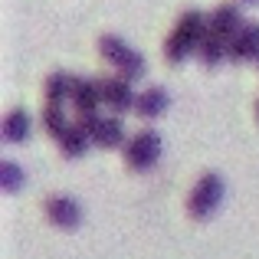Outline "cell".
I'll list each match as a JSON object with an SVG mask.
<instances>
[{
  "instance_id": "cell-1",
  "label": "cell",
  "mask_w": 259,
  "mask_h": 259,
  "mask_svg": "<svg viewBox=\"0 0 259 259\" xmlns=\"http://www.w3.org/2000/svg\"><path fill=\"white\" fill-rule=\"evenodd\" d=\"M207 33H210V13L184 10L181 17H177L174 30L167 33V39H164V59L171 66H181L184 59L197 56V50H200Z\"/></svg>"
},
{
  "instance_id": "cell-2",
  "label": "cell",
  "mask_w": 259,
  "mask_h": 259,
  "mask_svg": "<svg viewBox=\"0 0 259 259\" xmlns=\"http://www.w3.org/2000/svg\"><path fill=\"white\" fill-rule=\"evenodd\" d=\"M99 56L105 59L108 66H115V72L125 76L128 82H138V79H145V72H148L145 56H141L138 50H132V46H128L121 36H115V33L99 36Z\"/></svg>"
},
{
  "instance_id": "cell-3",
  "label": "cell",
  "mask_w": 259,
  "mask_h": 259,
  "mask_svg": "<svg viewBox=\"0 0 259 259\" xmlns=\"http://www.w3.org/2000/svg\"><path fill=\"white\" fill-rule=\"evenodd\" d=\"M223 194H227V184H223L220 174L217 171L200 174L197 184H194V190H190V197H187V213L194 217V220H210V217L220 210Z\"/></svg>"
},
{
  "instance_id": "cell-4",
  "label": "cell",
  "mask_w": 259,
  "mask_h": 259,
  "mask_svg": "<svg viewBox=\"0 0 259 259\" xmlns=\"http://www.w3.org/2000/svg\"><path fill=\"white\" fill-rule=\"evenodd\" d=\"M121 154H125L128 171H135V174L151 171V167L158 164V158H161V135L154 132V128H141V132H135L132 138L125 141Z\"/></svg>"
},
{
  "instance_id": "cell-5",
  "label": "cell",
  "mask_w": 259,
  "mask_h": 259,
  "mask_svg": "<svg viewBox=\"0 0 259 259\" xmlns=\"http://www.w3.org/2000/svg\"><path fill=\"white\" fill-rule=\"evenodd\" d=\"M99 92H102V105L108 108L112 115H125V112H135V102H138V92L132 89L125 76H102L99 79Z\"/></svg>"
},
{
  "instance_id": "cell-6",
  "label": "cell",
  "mask_w": 259,
  "mask_h": 259,
  "mask_svg": "<svg viewBox=\"0 0 259 259\" xmlns=\"http://www.w3.org/2000/svg\"><path fill=\"white\" fill-rule=\"evenodd\" d=\"M82 125H85L89 138H92V145H99V148H125V141H128L121 115H92Z\"/></svg>"
},
{
  "instance_id": "cell-7",
  "label": "cell",
  "mask_w": 259,
  "mask_h": 259,
  "mask_svg": "<svg viewBox=\"0 0 259 259\" xmlns=\"http://www.w3.org/2000/svg\"><path fill=\"white\" fill-rule=\"evenodd\" d=\"M43 213H46V220L59 230H76L79 223H82V207H79V200H72V197H66V194L46 197Z\"/></svg>"
},
{
  "instance_id": "cell-8",
  "label": "cell",
  "mask_w": 259,
  "mask_h": 259,
  "mask_svg": "<svg viewBox=\"0 0 259 259\" xmlns=\"http://www.w3.org/2000/svg\"><path fill=\"white\" fill-rule=\"evenodd\" d=\"M69 105L76 108L79 121L99 115V105H102V92H99V79H89V76H76V85H72V99Z\"/></svg>"
},
{
  "instance_id": "cell-9",
  "label": "cell",
  "mask_w": 259,
  "mask_h": 259,
  "mask_svg": "<svg viewBox=\"0 0 259 259\" xmlns=\"http://www.w3.org/2000/svg\"><path fill=\"white\" fill-rule=\"evenodd\" d=\"M230 59L233 63H259V23L246 20L233 39H230Z\"/></svg>"
},
{
  "instance_id": "cell-10",
  "label": "cell",
  "mask_w": 259,
  "mask_h": 259,
  "mask_svg": "<svg viewBox=\"0 0 259 259\" xmlns=\"http://www.w3.org/2000/svg\"><path fill=\"white\" fill-rule=\"evenodd\" d=\"M243 23H246V20H243V10L233 0L210 10V33H217V36H223V39H233Z\"/></svg>"
},
{
  "instance_id": "cell-11",
  "label": "cell",
  "mask_w": 259,
  "mask_h": 259,
  "mask_svg": "<svg viewBox=\"0 0 259 259\" xmlns=\"http://www.w3.org/2000/svg\"><path fill=\"white\" fill-rule=\"evenodd\" d=\"M56 148L66 154V158H82L89 148H92V138H89L82 121H69V125L63 128V135L56 138Z\"/></svg>"
},
{
  "instance_id": "cell-12",
  "label": "cell",
  "mask_w": 259,
  "mask_h": 259,
  "mask_svg": "<svg viewBox=\"0 0 259 259\" xmlns=\"http://www.w3.org/2000/svg\"><path fill=\"white\" fill-rule=\"evenodd\" d=\"M164 108H167V92L161 85H148V89L138 92V102H135V115H138V118L151 121V118H158V115H164Z\"/></svg>"
},
{
  "instance_id": "cell-13",
  "label": "cell",
  "mask_w": 259,
  "mask_h": 259,
  "mask_svg": "<svg viewBox=\"0 0 259 259\" xmlns=\"http://www.w3.org/2000/svg\"><path fill=\"white\" fill-rule=\"evenodd\" d=\"M30 128H33V118L23 108H10L4 115V141L7 145H23L30 138Z\"/></svg>"
},
{
  "instance_id": "cell-14",
  "label": "cell",
  "mask_w": 259,
  "mask_h": 259,
  "mask_svg": "<svg viewBox=\"0 0 259 259\" xmlns=\"http://www.w3.org/2000/svg\"><path fill=\"white\" fill-rule=\"evenodd\" d=\"M72 85H76V76H69V72H50L43 82V99L53 102V105H66L72 99Z\"/></svg>"
},
{
  "instance_id": "cell-15",
  "label": "cell",
  "mask_w": 259,
  "mask_h": 259,
  "mask_svg": "<svg viewBox=\"0 0 259 259\" xmlns=\"http://www.w3.org/2000/svg\"><path fill=\"white\" fill-rule=\"evenodd\" d=\"M197 59H200L207 69H213V66H220L223 59H230V39L217 36V33H207L200 43V50H197Z\"/></svg>"
},
{
  "instance_id": "cell-16",
  "label": "cell",
  "mask_w": 259,
  "mask_h": 259,
  "mask_svg": "<svg viewBox=\"0 0 259 259\" xmlns=\"http://www.w3.org/2000/svg\"><path fill=\"white\" fill-rule=\"evenodd\" d=\"M39 125H43V132L50 135V138H59V135H63V128L69 125V121H66L63 105H53V102H46L43 112H39Z\"/></svg>"
},
{
  "instance_id": "cell-17",
  "label": "cell",
  "mask_w": 259,
  "mask_h": 259,
  "mask_svg": "<svg viewBox=\"0 0 259 259\" xmlns=\"http://www.w3.org/2000/svg\"><path fill=\"white\" fill-rule=\"evenodd\" d=\"M23 181H26V174L20 171V167L13 164V161H4V164H0V184H4L7 194L20 190V184H23Z\"/></svg>"
},
{
  "instance_id": "cell-18",
  "label": "cell",
  "mask_w": 259,
  "mask_h": 259,
  "mask_svg": "<svg viewBox=\"0 0 259 259\" xmlns=\"http://www.w3.org/2000/svg\"><path fill=\"white\" fill-rule=\"evenodd\" d=\"M243 4H259V0H243Z\"/></svg>"
},
{
  "instance_id": "cell-19",
  "label": "cell",
  "mask_w": 259,
  "mask_h": 259,
  "mask_svg": "<svg viewBox=\"0 0 259 259\" xmlns=\"http://www.w3.org/2000/svg\"><path fill=\"white\" fill-rule=\"evenodd\" d=\"M256 118H259V102H256Z\"/></svg>"
}]
</instances>
